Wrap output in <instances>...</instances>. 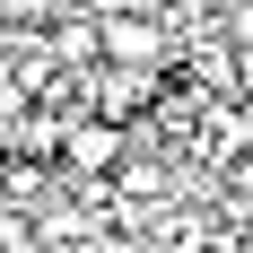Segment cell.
Wrapping results in <instances>:
<instances>
[{"label": "cell", "mask_w": 253, "mask_h": 253, "mask_svg": "<svg viewBox=\"0 0 253 253\" xmlns=\"http://www.w3.org/2000/svg\"><path fill=\"white\" fill-rule=\"evenodd\" d=\"M131 157V131L123 123H96V114H79L61 131V175L70 183H114V166Z\"/></svg>", "instance_id": "cell-2"}, {"label": "cell", "mask_w": 253, "mask_h": 253, "mask_svg": "<svg viewBox=\"0 0 253 253\" xmlns=\"http://www.w3.org/2000/svg\"><path fill=\"white\" fill-rule=\"evenodd\" d=\"M96 44L114 70H166V52H175V26L149 18V9H114V18H96Z\"/></svg>", "instance_id": "cell-1"}, {"label": "cell", "mask_w": 253, "mask_h": 253, "mask_svg": "<svg viewBox=\"0 0 253 253\" xmlns=\"http://www.w3.org/2000/svg\"><path fill=\"white\" fill-rule=\"evenodd\" d=\"M236 253H253V227H245V236H236Z\"/></svg>", "instance_id": "cell-4"}, {"label": "cell", "mask_w": 253, "mask_h": 253, "mask_svg": "<svg viewBox=\"0 0 253 253\" xmlns=\"http://www.w3.org/2000/svg\"><path fill=\"white\" fill-rule=\"evenodd\" d=\"M218 35H227V52H253V0H227Z\"/></svg>", "instance_id": "cell-3"}]
</instances>
